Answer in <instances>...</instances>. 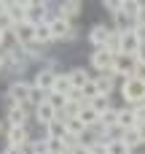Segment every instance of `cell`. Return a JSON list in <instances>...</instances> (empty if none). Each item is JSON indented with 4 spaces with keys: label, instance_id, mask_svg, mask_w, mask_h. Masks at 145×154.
<instances>
[{
    "label": "cell",
    "instance_id": "30",
    "mask_svg": "<svg viewBox=\"0 0 145 154\" xmlns=\"http://www.w3.org/2000/svg\"><path fill=\"white\" fill-rule=\"evenodd\" d=\"M105 8H108V11H113V16H116L118 11H124V0H108V3H105Z\"/></svg>",
    "mask_w": 145,
    "mask_h": 154
},
{
    "label": "cell",
    "instance_id": "3",
    "mask_svg": "<svg viewBox=\"0 0 145 154\" xmlns=\"http://www.w3.org/2000/svg\"><path fill=\"white\" fill-rule=\"evenodd\" d=\"M89 60H91V68L97 70V76H113V65H116V57H113L108 49H94Z\"/></svg>",
    "mask_w": 145,
    "mask_h": 154
},
{
    "label": "cell",
    "instance_id": "20",
    "mask_svg": "<svg viewBox=\"0 0 145 154\" xmlns=\"http://www.w3.org/2000/svg\"><path fill=\"white\" fill-rule=\"evenodd\" d=\"M94 84H97V89H100V95H105V97H110V92H113V76H94Z\"/></svg>",
    "mask_w": 145,
    "mask_h": 154
},
{
    "label": "cell",
    "instance_id": "32",
    "mask_svg": "<svg viewBox=\"0 0 145 154\" xmlns=\"http://www.w3.org/2000/svg\"><path fill=\"white\" fill-rule=\"evenodd\" d=\"M89 154H108V143H102V141H100V143H94V146L89 149Z\"/></svg>",
    "mask_w": 145,
    "mask_h": 154
},
{
    "label": "cell",
    "instance_id": "28",
    "mask_svg": "<svg viewBox=\"0 0 145 154\" xmlns=\"http://www.w3.org/2000/svg\"><path fill=\"white\" fill-rule=\"evenodd\" d=\"M108 154H129V149H126V143L121 138H116V141L108 143Z\"/></svg>",
    "mask_w": 145,
    "mask_h": 154
},
{
    "label": "cell",
    "instance_id": "10",
    "mask_svg": "<svg viewBox=\"0 0 145 154\" xmlns=\"http://www.w3.org/2000/svg\"><path fill=\"white\" fill-rule=\"evenodd\" d=\"M32 116H35V122L38 125H43V127H48L51 122H57V116H59V111H54L48 103H40L38 108H32Z\"/></svg>",
    "mask_w": 145,
    "mask_h": 154
},
{
    "label": "cell",
    "instance_id": "15",
    "mask_svg": "<svg viewBox=\"0 0 145 154\" xmlns=\"http://www.w3.org/2000/svg\"><path fill=\"white\" fill-rule=\"evenodd\" d=\"M57 14L73 22V16H78V14H81V3H75V0H65V3H59Z\"/></svg>",
    "mask_w": 145,
    "mask_h": 154
},
{
    "label": "cell",
    "instance_id": "6",
    "mask_svg": "<svg viewBox=\"0 0 145 154\" xmlns=\"http://www.w3.org/2000/svg\"><path fill=\"white\" fill-rule=\"evenodd\" d=\"M57 76H59V73H57V70H54V68L48 65V68H43V70H38V73H35V79H32V87L48 95V92H54Z\"/></svg>",
    "mask_w": 145,
    "mask_h": 154
},
{
    "label": "cell",
    "instance_id": "9",
    "mask_svg": "<svg viewBox=\"0 0 145 154\" xmlns=\"http://www.w3.org/2000/svg\"><path fill=\"white\" fill-rule=\"evenodd\" d=\"M11 35H13V41H16V43H22V46H30V43H35V27H32L30 22H22V24H16V30H13Z\"/></svg>",
    "mask_w": 145,
    "mask_h": 154
},
{
    "label": "cell",
    "instance_id": "18",
    "mask_svg": "<svg viewBox=\"0 0 145 154\" xmlns=\"http://www.w3.org/2000/svg\"><path fill=\"white\" fill-rule=\"evenodd\" d=\"M46 138H57V141H65V138H67V125H65L62 119L51 122V125L46 127Z\"/></svg>",
    "mask_w": 145,
    "mask_h": 154
},
{
    "label": "cell",
    "instance_id": "40",
    "mask_svg": "<svg viewBox=\"0 0 145 154\" xmlns=\"http://www.w3.org/2000/svg\"><path fill=\"white\" fill-rule=\"evenodd\" d=\"M5 38H8V35H5V32H3V30H0V46H3V43H5Z\"/></svg>",
    "mask_w": 145,
    "mask_h": 154
},
{
    "label": "cell",
    "instance_id": "31",
    "mask_svg": "<svg viewBox=\"0 0 145 154\" xmlns=\"http://www.w3.org/2000/svg\"><path fill=\"white\" fill-rule=\"evenodd\" d=\"M132 32H135V38H137L140 43H145V24H140V22H137V24L132 27Z\"/></svg>",
    "mask_w": 145,
    "mask_h": 154
},
{
    "label": "cell",
    "instance_id": "33",
    "mask_svg": "<svg viewBox=\"0 0 145 154\" xmlns=\"http://www.w3.org/2000/svg\"><path fill=\"white\" fill-rule=\"evenodd\" d=\"M135 116H137V122H140V125H145V103L135 106Z\"/></svg>",
    "mask_w": 145,
    "mask_h": 154
},
{
    "label": "cell",
    "instance_id": "1",
    "mask_svg": "<svg viewBox=\"0 0 145 154\" xmlns=\"http://www.w3.org/2000/svg\"><path fill=\"white\" fill-rule=\"evenodd\" d=\"M121 97L135 108V106H140L145 103V76L143 73H137V76H132V79H126L124 84H121Z\"/></svg>",
    "mask_w": 145,
    "mask_h": 154
},
{
    "label": "cell",
    "instance_id": "21",
    "mask_svg": "<svg viewBox=\"0 0 145 154\" xmlns=\"http://www.w3.org/2000/svg\"><path fill=\"white\" fill-rule=\"evenodd\" d=\"M65 125H67V135H73V138H78V141H81V135H83V133L89 130V127H86V125H83V122H81L78 116H75V119H67Z\"/></svg>",
    "mask_w": 145,
    "mask_h": 154
},
{
    "label": "cell",
    "instance_id": "23",
    "mask_svg": "<svg viewBox=\"0 0 145 154\" xmlns=\"http://www.w3.org/2000/svg\"><path fill=\"white\" fill-rule=\"evenodd\" d=\"M46 103H48L54 111H65V106H67L70 100H67L65 95H59V92H48V95H46Z\"/></svg>",
    "mask_w": 145,
    "mask_h": 154
},
{
    "label": "cell",
    "instance_id": "5",
    "mask_svg": "<svg viewBox=\"0 0 145 154\" xmlns=\"http://www.w3.org/2000/svg\"><path fill=\"white\" fill-rule=\"evenodd\" d=\"M48 27H51L54 41H75V27H73L70 19H65V16H54V19L48 22Z\"/></svg>",
    "mask_w": 145,
    "mask_h": 154
},
{
    "label": "cell",
    "instance_id": "22",
    "mask_svg": "<svg viewBox=\"0 0 145 154\" xmlns=\"http://www.w3.org/2000/svg\"><path fill=\"white\" fill-rule=\"evenodd\" d=\"M51 41H54V35H51V27H48V24L35 27V43H38V46H46V43H51Z\"/></svg>",
    "mask_w": 145,
    "mask_h": 154
},
{
    "label": "cell",
    "instance_id": "36",
    "mask_svg": "<svg viewBox=\"0 0 145 154\" xmlns=\"http://www.w3.org/2000/svg\"><path fill=\"white\" fill-rule=\"evenodd\" d=\"M67 154H89V149L78 143V146H73V149H70V152H67Z\"/></svg>",
    "mask_w": 145,
    "mask_h": 154
},
{
    "label": "cell",
    "instance_id": "35",
    "mask_svg": "<svg viewBox=\"0 0 145 154\" xmlns=\"http://www.w3.org/2000/svg\"><path fill=\"white\" fill-rule=\"evenodd\" d=\"M137 62H140V70L145 68V43L140 46V51H137Z\"/></svg>",
    "mask_w": 145,
    "mask_h": 154
},
{
    "label": "cell",
    "instance_id": "26",
    "mask_svg": "<svg viewBox=\"0 0 145 154\" xmlns=\"http://www.w3.org/2000/svg\"><path fill=\"white\" fill-rule=\"evenodd\" d=\"M81 95H83V100H86V103H91L94 97H100V89H97V84H94V79H91V81H89V84H86V87L81 89Z\"/></svg>",
    "mask_w": 145,
    "mask_h": 154
},
{
    "label": "cell",
    "instance_id": "7",
    "mask_svg": "<svg viewBox=\"0 0 145 154\" xmlns=\"http://www.w3.org/2000/svg\"><path fill=\"white\" fill-rule=\"evenodd\" d=\"M27 119H30V108L27 106H8V114H5V125L8 127H27Z\"/></svg>",
    "mask_w": 145,
    "mask_h": 154
},
{
    "label": "cell",
    "instance_id": "41",
    "mask_svg": "<svg viewBox=\"0 0 145 154\" xmlns=\"http://www.w3.org/2000/svg\"><path fill=\"white\" fill-rule=\"evenodd\" d=\"M3 130H5V127H3V122H0V135H3Z\"/></svg>",
    "mask_w": 145,
    "mask_h": 154
},
{
    "label": "cell",
    "instance_id": "13",
    "mask_svg": "<svg viewBox=\"0 0 145 154\" xmlns=\"http://www.w3.org/2000/svg\"><path fill=\"white\" fill-rule=\"evenodd\" d=\"M140 41L135 38V32H124L121 35V54H129V57H137V51H140Z\"/></svg>",
    "mask_w": 145,
    "mask_h": 154
},
{
    "label": "cell",
    "instance_id": "19",
    "mask_svg": "<svg viewBox=\"0 0 145 154\" xmlns=\"http://www.w3.org/2000/svg\"><path fill=\"white\" fill-rule=\"evenodd\" d=\"M70 81H73V87H75V89H83V87L91 81V76H89L83 68H73V70H70Z\"/></svg>",
    "mask_w": 145,
    "mask_h": 154
},
{
    "label": "cell",
    "instance_id": "34",
    "mask_svg": "<svg viewBox=\"0 0 145 154\" xmlns=\"http://www.w3.org/2000/svg\"><path fill=\"white\" fill-rule=\"evenodd\" d=\"M22 154H35V141H30V143H24L22 149H19Z\"/></svg>",
    "mask_w": 145,
    "mask_h": 154
},
{
    "label": "cell",
    "instance_id": "25",
    "mask_svg": "<svg viewBox=\"0 0 145 154\" xmlns=\"http://www.w3.org/2000/svg\"><path fill=\"white\" fill-rule=\"evenodd\" d=\"M89 106H91V108H94V111H97L100 116H102L105 111H110V108H113V106H110V97H105V95H100V97H94V100H91Z\"/></svg>",
    "mask_w": 145,
    "mask_h": 154
},
{
    "label": "cell",
    "instance_id": "39",
    "mask_svg": "<svg viewBox=\"0 0 145 154\" xmlns=\"http://www.w3.org/2000/svg\"><path fill=\"white\" fill-rule=\"evenodd\" d=\"M3 68H8V65H5V54L0 51V70H3Z\"/></svg>",
    "mask_w": 145,
    "mask_h": 154
},
{
    "label": "cell",
    "instance_id": "42",
    "mask_svg": "<svg viewBox=\"0 0 145 154\" xmlns=\"http://www.w3.org/2000/svg\"><path fill=\"white\" fill-rule=\"evenodd\" d=\"M129 154H137V152H129Z\"/></svg>",
    "mask_w": 145,
    "mask_h": 154
},
{
    "label": "cell",
    "instance_id": "4",
    "mask_svg": "<svg viewBox=\"0 0 145 154\" xmlns=\"http://www.w3.org/2000/svg\"><path fill=\"white\" fill-rule=\"evenodd\" d=\"M137 73H143V70H140L137 57H129V54H118V57H116L113 76H121V79L126 81V79H132V76H137Z\"/></svg>",
    "mask_w": 145,
    "mask_h": 154
},
{
    "label": "cell",
    "instance_id": "38",
    "mask_svg": "<svg viewBox=\"0 0 145 154\" xmlns=\"http://www.w3.org/2000/svg\"><path fill=\"white\" fill-rule=\"evenodd\" d=\"M137 130H140V138H143V143H145V125H137Z\"/></svg>",
    "mask_w": 145,
    "mask_h": 154
},
{
    "label": "cell",
    "instance_id": "29",
    "mask_svg": "<svg viewBox=\"0 0 145 154\" xmlns=\"http://www.w3.org/2000/svg\"><path fill=\"white\" fill-rule=\"evenodd\" d=\"M124 11L137 22V14H140V3H135V0H124Z\"/></svg>",
    "mask_w": 145,
    "mask_h": 154
},
{
    "label": "cell",
    "instance_id": "2",
    "mask_svg": "<svg viewBox=\"0 0 145 154\" xmlns=\"http://www.w3.org/2000/svg\"><path fill=\"white\" fill-rule=\"evenodd\" d=\"M30 92H32V81L13 79L8 84V106H27L30 108Z\"/></svg>",
    "mask_w": 145,
    "mask_h": 154
},
{
    "label": "cell",
    "instance_id": "17",
    "mask_svg": "<svg viewBox=\"0 0 145 154\" xmlns=\"http://www.w3.org/2000/svg\"><path fill=\"white\" fill-rule=\"evenodd\" d=\"M78 119H81V122H83V125H86L89 130L100 125V114H97V111H94V108H91L89 103H86V106L81 108V114H78Z\"/></svg>",
    "mask_w": 145,
    "mask_h": 154
},
{
    "label": "cell",
    "instance_id": "12",
    "mask_svg": "<svg viewBox=\"0 0 145 154\" xmlns=\"http://www.w3.org/2000/svg\"><path fill=\"white\" fill-rule=\"evenodd\" d=\"M140 122H137V116H135V108L132 106H126V108H118V130H132V127H137Z\"/></svg>",
    "mask_w": 145,
    "mask_h": 154
},
{
    "label": "cell",
    "instance_id": "11",
    "mask_svg": "<svg viewBox=\"0 0 145 154\" xmlns=\"http://www.w3.org/2000/svg\"><path fill=\"white\" fill-rule=\"evenodd\" d=\"M5 141H8V146L22 149L24 143H30V133H27V127H8L5 130Z\"/></svg>",
    "mask_w": 145,
    "mask_h": 154
},
{
    "label": "cell",
    "instance_id": "16",
    "mask_svg": "<svg viewBox=\"0 0 145 154\" xmlns=\"http://www.w3.org/2000/svg\"><path fill=\"white\" fill-rule=\"evenodd\" d=\"M73 81H70V73H59L57 76V84H54V92H59V95H65V97H70L73 95Z\"/></svg>",
    "mask_w": 145,
    "mask_h": 154
},
{
    "label": "cell",
    "instance_id": "27",
    "mask_svg": "<svg viewBox=\"0 0 145 154\" xmlns=\"http://www.w3.org/2000/svg\"><path fill=\"white\" fill-rule=\"evenodd\" d=\"M0 30L5 32V35H11L13 30H16V24H13V19L5 14V11H0Z\"/></svg>",
    "mask_w": 145,
    "mask_h": 154
},
{
    "label": "cell",
    "instance_id": "14",
    "mask_svg": "<svg viewBox=\"0 0 145 154\" xmlns=\"http://www.w3.org/2000/svg\"><path fill=\"white\" fill-rule=\"evenodd\" d=\"M121 141L126 143L129 152H135L137 146H143V138H140V130H137V127H132V130H121Z\"/></svg>",
    "mask_w": 145,
    "mask_h": 154
},
{
    "label": "cell",
    "instance_id": "24",
    "mask_svg": "<svg viewBox=\"0 0 145 154\" xmlns=\"http://www.w3.org/2000/svg\"><path fill=\"white\" fill-rule=\"evenodd\" d=\"M105 49H108L113 57H118V54H121V32H116V30H113V32H110V38H108V43H105Z\"/></svg>",
    "mask_w": 145,
    "mask_h": 154
},
{
    "label": "cell",
    "instance_id": "37",
    "mask_svg": "<svg viewBox=\"0 0 145 154\" xmlns=\"http://www.w3.org/2000/svg\"><path fill=\"white\" fill-rule=\"evenodd\" d=\"M3 154H22V152H19V149H13V146H5V149H3Z\"/></svg>",
    "mask_w": 145,
    "mask_h": 154
},
{
    "label": "cell",
    "instance_id": "8",
    "mask_svg": "<svg viewBox=\"0 0 145 154\" xmlns=\"http://www.w3.org/2000/svg\"><path fill=\"white\" fill-rule=\"evenodd\" d=\"M110 32H113V27H108V24H94V27L89 30V41H91V46H94V49H105Z\"/></svg>",
    "mask_w": 145,
    "mask_h": 154
}]
</instances>
